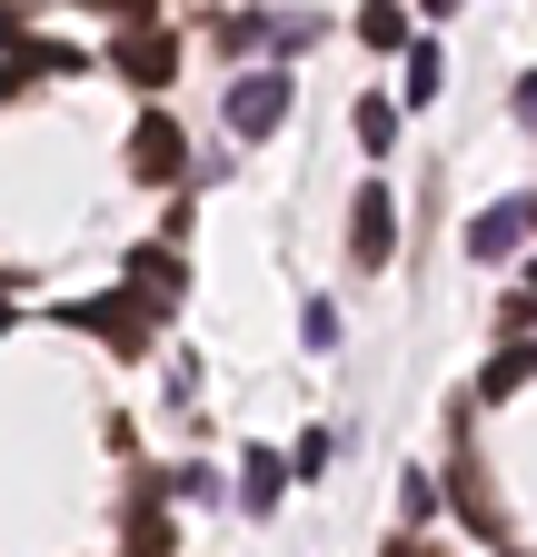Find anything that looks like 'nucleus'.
<instances>
[{
  "label": "nucleus",
  "mask_w": 537,
  "mask_h": 557,
  "mask_svg": "<svg viewBox=\"0 0 537 557\" xmlns=\"http://www.w3.org/2000/svg\"><path fill=\"white\" fill-rule=\"evenodd\" d=\"M30 81H40V70H30V60H21V50H11V60H0V100H21V90H30Z\"/></svg>",
  "instance_id": "17"
},
{
  "label": "nucleus",
  "mask_w": 537,
  "mask_h": 557,
  "mask_svg": "<svg viewBox=\"0 0 537 557\" xmlns=\"http://www.w3.org/2000/svg\"><path fill=\"white\" fill-rule=\"evenodd\" d=\"M409 100H438V50L409 40Z\"/></svg>",
  "instance_id": "16"
},
{
  "label": "nucleus",
  "mask_w": 537,
  "mask_h": 557,
  "mask_svg": "<svg viewBox=\"0 0 537 557\" xmlns=\"http://www.w3.org/2000/svg\"><path fill=\"white\" fill-rule=\"evenodd\" d=\"M289 100H299V81H289V70H279V60H249L239 81H229V100H220V120H229V139H239V150H259V139H279Z\"/></svg>",
  "instance_id": "1"
},
{
  "label": "nucleus",
  "mask_w": 537,
  "mask_h": 557,
  "mask_svg": "<svg viewBox=\"0 0 537 557\" xmlns=\"http://www.w3.org/2000/svg\"><path fill=\"white\" fill-rule=\"evenodd\" d=\"M179 278H189V269H179V259H170V249H129V289H150V299H160V309H170V299H179Z\"/></svg>",
  "instance_id": "10"
},
{
  "label": "nucleus",
  "mask_w": 537,
  "mask_h": 557,
  "mask_svg": "<svg viewBox=\"0 0 537 557\" xmlns=\"http://www.w3.org/2000/svg\"><path fill=\"white\" fill-rule=\"evenodd\" d=\"M527 299H537V269H527Z\"/></svg>",
  "instance_id": "22"
},
{
  "label": "nucleus",
  "mask_w": 537,
  "mask_h": 557,
  "mask_svg": "<svg viewBox=\"0 0 537 557\" xmlns=\"http://www.w3.org/2000/svg\"><path fill=\"white\" fill-rule=\"evenodd\" d=\"M299 338L319 348V359H328V348H339V309H328V299H309V319H299Z\"/></svg>",
  "instance_id": "15"
},
{
  "label": "nucleus",
  "mask_w": 537,
  "mask_h": 557,
  "mask_svg": "<svg viewBox=\"0 0 537 557\" xmlns=\"http://www.w3.org/2000/svg\"><path fill=\"white\" fill-rule=\"evenodd\" d=\"M279 498H289V458H279V448H249V458H239V508L268 518Z\"/></svg>",
  "instance_id": "8"
},
{
  "label": "nucleus",
  "mask_w": 537,
  "mask_h": 557,
  "mask_svg": "<svg viewBox=\"0 0 537 557\" xmlns=\"http://www.w3.org/2000/svg\"><path fill=\"white\" fill-rule=\"evenodd\" d=\"M110 70H120L129 90H170V81H179V40H170L160 21H129V30L110 40Z\"/></svg>",
  "instance_id": "3"
},
{
  "label": "nucleus",
  "mask_w": 537,
  "mask_h": 557,
  "mask_svg": "<svg viewBox=\"0 0 537 557\" xmlns=\"http://www.w3.org/2000/svg\"><path fill=\"white\" fill-rule=\"evenodd\" d=\"M0 40H30V30H21V0H0Z\"/></svg>",
  "instance_id": "18"
},
{
  "label": "nucleus",
  "mask_w": 537,
  "mask_h": 557,
  "mask_svg": "<svg viewBox=\"0 0 537 557\" xmlns=\"http://www.w3.org/2000/svg\"><path fill=\"white\" fill-rule=\"evenodd\" d=\"M388 249H398V189L388 180H359V199H349V259L359 269H388Z\"/></svg>",
  "instance_id": "5"
},
{
  "label": "nucleus",
  "mask_w": 537,
  "mask_h": 557,
  "mask_svg": "<svg viewBox=\"0 0 537 557\" xmlns=\"http://www.w3.org/2000/svg\"><path fill=\"white\" fill-rule=\"evenodd\" d=\"M388 557H419V547H398V537H388Z\"/></svg>",
  "instance_id": "20"
},
{
  "label": "nucleus",
  "mask_w": 537,
  "mask_h": 557,
  "mask_svg": "<svg viewBox=\"0 0 537 557\" xmlns=\"http://www.w3.org/2000/svg\"><path fill=\"white\" fill-rule=\"evenodd\" d=\"M160 299L150 289H110V299H80L71 309V329H90L100 348H110V359H150V348H160Z\"/></svg>",
  "instance_id": "2"
},
{
  "label": "nucleus",
  "mask_w": 537,
  "mask_h": 557,
  "mask_svg": "<svg viewBox=\"0 0 537 557\" xmlns=\"http://www.w3.org/2000/svg\"><path fill=\"white\" fill-rule=\"evenodd\" d=\"M359 40H369V50H398V40H409V21H398V0H369V11H359Z\"/></svg>",
  "instance_id": "13"
},
{
  "label": "nucleus",
  "mask_w": 537,
  "mask_h": 557,
  "mask_svg": "<svg viewBox=\"0 0 537 557\" xmlns=\"http://www.w3.org/2000/svg\"><path fill=\"white\" fill-rule=\"evenodd\" d=\"M537 230V199H488L467 220V259H517V239Z\"/></svg>",
  "instance_id": "7"
},
{
  "label": "nucleus",
  "mask_w": 537,
  "mask_h": 557,
  "mask_svg": "<svg viewBox=\"0 0 537 557\" xmlns=\"http://www.w3.org/2000/svg\"><path fill=\"white\" fill-rule=\"evenodd\" d=\"M21 60L40 70V81H71V70H80V40H21Z\"/></svg>",
  "instance_id": "12"
},
{
  "label": "nucleus",
  "mask_w": 537,
  "mask_h": 557,
  "mask_svg": "<svg viewBox=\"0 0 537 557\" xmlns=\"http://www.w3.org/2000/svg\"><path fill=\"white\" fill-rule=\"evenodd\" d=\"M210 40L249 70L259 50H299V40H309V21H299V11H289V21H268V11H220V30H210Z\"/></svg>",
  "instance_id": "6"
},
{
  "label": "nucleus",
  "mask_w": 537,
  "mask_h": 557,
  "mask_svg": "<svg viewBox=\"0 0 537 557\" xmlns=\"http://www.w3.org/2000/svg\"><path fill=\"white\" fill-rule=\"evenodd\" d=\"M328 458H339V438H328V429H309V438L289 448V478H328Z\"/></svg>",
  "instance_id": "14"
},
{
  "label": "nucleus",
  "mask_w": 537,
  "mask_h": 557,
  "mask_svg": "<svg viewBox=\"0 0 537 557\" xmlns=\"http://www.w3.org/2000/svg\"><path fill=\"white\" fill-rule=\"evenodd\" d=\"M419 11H438V21H448V11H467V0H419Z\"/></svg>",
  "instance_id": "19"
},
{
  "label": "nucleus",
  "mask_w": 537,
  "mask_h": 557,
  "mask_svg": "<svg viewBox=\"0 0 537 557\" xmlns=\"http://www.w3.org/2000/svg\"><path fill=\"white\" fill-rule=\"evenodd\" d=\"M349 129H359V150L378 160L388 139H398V110H388V100H359V110H349Z\"/></svg>",
  "instance_id": "11"
},
{
  "label": "nucleus",
  "mask_w": 537,
  "mask_h": 557,
  "mask_svg": "<svg viewBox=\"0 0 537 557\" xmlns=\"http://www.w3.org/2000/svg\"><path fill=\"white\" fill-rule=\"evenodd\" d=\"M129 180H140V189H179L189 180V139H179L170 110H150L140 129H129Z\"/></svg>",
  "instance_id": "4"
},
{
  "label": "nucleus",
  "mask_w": 537,
  "mask_h": 557,
  "mask_svg": "<svg viewBox=\"0 0 537 557\" xmlns=\"http://www.w3.org/2000/svg\"><path fill=\"white\" fill-rule=\"evenodd\" d=\"M0 329H11V299H0Z\"/></svg>",
  "instance_id": "21"
},
{
  "label": "nucleus",
  "mask_w": 537,
  "mask_h": 557,
  "mask_svg": "<svg viewBox=\"0 0 537 557\" xmlns=\"http://www.w3.org/2000/svg\"><path fill=\"white\" fill-rule=\"evenodd\" d=\"M527 379H537V338H508L498 359L478 369V398H508V388H527Z\"/></svg>",
  "instance_id": "9"
}]
</instances>
